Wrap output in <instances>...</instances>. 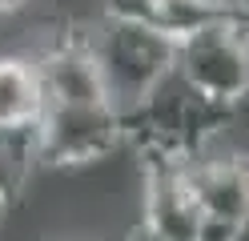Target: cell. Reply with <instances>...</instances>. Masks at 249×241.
<instances>
[{"label":"cell","mask_w":249,"mask_h":241,"mask_svg":"<svg viewBox=\"0 0 249 241\" xmlns=\"http://www.w3.org/2000/svg\"><path fill=\"white\" fill-rule=\"evenodd\" d=\"M225 121L229 112L201 101L173 69L145 101L124 112V141H137L145 149L149 169H185L201 157V149Z\"/></svg>","instance_id":"cell-1"},{"label":"cell","mask_w":249,"mask_h":241,"mask_svg":"<svg viewBox=\"0 0 249 241\" xmlns=\"http://www.w3.org/2000/svg\"><path fill=\"white\" fill-rule=\"evenodd\" d=\"M85 44L101 69L108 101H113V109L121 117L137 101H145L177 64L173 40L161 37L157 28H149L145 20H137V16L117 12V8H108L101 16V24L85 37Z\"/></svg>","instance_id":"cell-2"},{"label":"cell","mask_w":249,"mask_h":241,"mask_svg":"<svg viewBox=\"0 0 249 241\" xmlns=\"http://www.w3.org/2000/svg\"><path fill=\"white\" fill-rule=\"evenodd\" d=\"M177 76L201 101L233 112L249 96V24L221 20L177 44Z\"/></svg>","instance_id":"cell-3"},{"label":"cell","mask_w":249,"mask_h":241,"mask_svg":"<svg viewBox=\"0 0 249 241\" xmlns=\"http://www.w3.org/2000/svg\"><path fill=\"white\" fill-rule=\"evenodd\" d=\"M124 145V117L113 105L44 109L33 129V157L44 165H89Z\"/></svg>","instance_id":"cell-4"},{"label":"cell","mask_w":249,"mask_h":241,"mask_svg":"<svg viewBox=\"0 0 249 241\" xmlns=\"http://www.w3.org/2000/svg\"><path fill=\"white\" fill-rule=\"evenodd\" d=\"M36 64V80H40V96L44 109H92V105H113L105 93L101 69L92 60L85 37H69L56 40L53 48H44Z\"/></svg>","instance_id":"cell-5"},{"label":"cell","mask_w":249,"mask_h":241,"mask_svg":"<svg viewBox=\"0 0 249 241\" xmlns=\"http://www.w3.org/2000/svg\"><path fill=\"white\" fill-rule=\"evenodd\" d=\"M185 189L201 217H221L233 225H249V161L245 157H197L181 169Z\"/></svg>","instance_id":"cell-6"},{"label":"cell","mask_w":249,"mask_h":241,"mask_svg":"<svg viewBox=\"0 0 249 241\" xmlns=\"http://www.w3.org/2000/svg\"><path fill=\"white\" fill-rule=\"evenodd\" d=\"M108 8L129 12L137 20H145L149 28H157L161 37H169L173 44H181L185 37L221 24V20H241L229 8V0H113Z\"/></svg>","instance_id":"cell-7"},{"label":"cell","mask_w":249,"mask_h":241,"mask_svg":"<svg viewBox=\"0 0 249 241\" xmlns=\"http://www.w3.org/2000/svg\"><path fill=\"white\" fill-rule=\"evenodd\" d=\"M201 209L185 189L181 169H149L145 185V225H153L165 241H193Z\"/></svg>","instance_id":"cell-8"},{"label":"cell","mask_w":249,"mask_h":241,"mask_svg":"<svg viewBox=\"0 0 249 241\" xmlns=\"http://www.w3.org/2000/svg\"><path fill=\"white\" fill-rule=\"evenodd\" d=\"M44 112L36 64L28 56H0V137L33 133Z\"/></svg>","instance_id":"cell-9"},{"label":"cell","mask_w":249,"mask_h":241,"mask_svg":"<svg viewBox=\"0 0 249 241\" xmlns=\"http://www.w3.org/2000/svg\"><path fill=\"white\" fill-rule=\"evenodd\" d=\"M33 161H36L33 157V133H24V137H0V193H4L8 201L20 197Z\"/></svg>","instance_id":"cell-10"},{"label":"cell","mask_w":249,"mask_h":241,"mask_svg":"<svg viewBox=\"0 0 249 241\" xmlns=\"http://www.w3.org/2000/svg\"><path fill=\"white\" fill-rule=\"evenodd\" d=\"M241 225H233V221H221V217H201L197 221V233L193 241H241Z\"/></svg>","instance_id":"cell-11"},{"label":"cell","mask_w":249,"mask_h":241,"mask_svg":"<svg viewBox=\"0 0 249 241\" xmlns=\"http://www.w3.org/2000/svg\"><path fill=\"white\" fill-rule=\"evenodd\" d=\"M124 241H165L157 229H153V225H145V221H137L133 225V229H129V237H124Z\"/></svg>","instance_id":"cell-12"},{"label":"cell","mask_w":249,"mask_h":241,"mask_svg":"<svg viewBox=\"0 0 249 241\" xmlns=\"http://www.w3.org/2000/svg\"><path fill=\"white\" fill-rule=\"evenodd\" d=\"M229 8H233V12H237L241 20L249 24V0H229Z\"/></svg>","instance_id":"cell-13"},{"label":"cell","mask_w":249,"mask_h":241,"mask_svg":"<svg viewBox=\"0 0 249 241\" xmlns=\"http://www.w3.org/2000/svg\"><path fill=\"white\" fill-rule=\"evenodd\" d=\"M28 4V0H0V16H4V12H20Z\"/></svg>","instance_id":"cell-14"},{"label":"cell","mask_w":249,"mask_h":241,"mask_svg":"<svg viewBox=\"0 0 249 241\" xmlns=\"http://www.w3.org/2000/svg\"><path fill=\"white\" fill-rule=\"evenodd\" d=\"M8 205H12V201L4 197V193H0V225H4V217H8Z\"/></svg>","instance_id":"cell-15"}]
</instances>
